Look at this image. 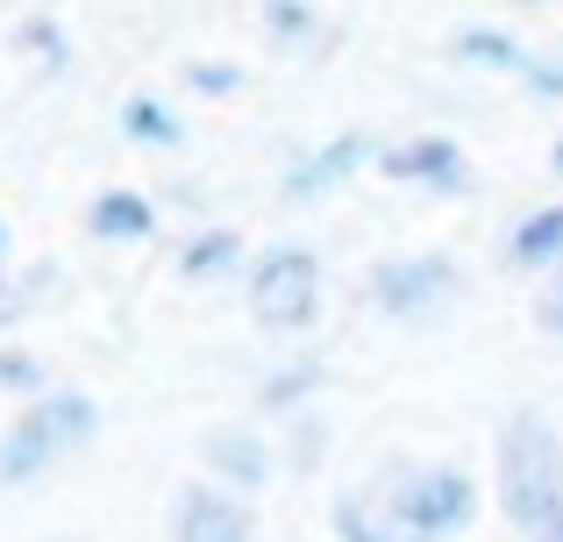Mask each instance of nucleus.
Masks as SVG:
<instances>
[{
  "label": "nucleus",
  "instance_id": "nucleus-4",
  "mask_svg": "<svg viewBox=\"0 0 563 542\" xmlns=\"http://www.w3.org/2000/svg\"><path fill=\"white\" fill-rule=\"evenodd\" d=\"M321 292H329V278H321V257L307 251V243H272V251H257L250 272H243L250 321H257L264 335H286V343L321 321Z\"/></svg>",
  "mask_w": 563,
  "mask_h": 542
},
{
  "label": "nucleus",
  "instance_id": "nucleus-24",
  "mask_svg": "<svg viewBox=\"0 0 563 542\" xmlns=\"http://www.w3.org/2000/svg\"><path fill=\"white\" fill-rule=\"evenodd\" d=\"M528 542H563V515L550 521V529H542V535H528Z\"/></svg>",
  "mask_w": 563,
  "mask_h": 542
},
{
  "label": "nucleus",
  "instance_id": "nucleus-2",
  "mask_svg": "<svg viewBox=\"0 0 563 542\" xmlns=\"http://www.w3.org/2000/svg\"><path fill=\"white\" fill-rule=\"evenodd\" d=\"M100 435V400L79 386H51L14 414V429L0 435V486H36L57 457L86 450Z\"/></svg>",
  "mask_w": 563,
  "mask_h": 542
},
{
  "label": "nucleus",
  "instance_id": "nucleus-6",
  "mask_svg": "<svg viewBox=\"0 0 563 542\" xmlns=\"http://www.w3.org/2000/svg\"><path fill=\"white\" fill-rule=\"evenodd\" d=\"M393 186H421V193H464L471 165H464V143L456 136H407V143H385L372 157Z\"/></svg>",
  "mask_w": 563,
  "mask_h": 542
},
{
  "label": "nucleus",
  "instance_id": "nucleus-7",
  "mask_svg": "<svg viewBox=\"0 0 563 542\" xmlns=\"http://www.w3.org/2000/svg\"><path fill=\"white\" fill-rule=\"evenodd\" d=\"M172 542H257V515H250L243 493L200 478V486H186L179 507H172Z\"/></svg>",
  "mask_w": 563,
  "mask_h": 542
},
{
  "label": "nucleus",
  "instance_id": "nucleus-14",
  "mask_svg": "<svg viewBox=\"0 0 563 542\" xmlns=\"http://www.w3.org/2000/svg\"><path fill=\"white\" fill-rule=\"evenodd\" d=\"M450 57H456V65H485V71H514V79L536 71V51H521L507 29H456Z\"/></svg>",
  "mask_w": 563,
  "mask_h": 542
},
{
  "label": "nucleus",
  "instance_id": "nucleus-5",
  "mask_svg": "<svg viewBox=\"0 0 563 542\" xmlns=\"http://www.w3.org/2000/svg\"><path fill=\"white\" fill-rule=\"evenodd\" d=\"M464 292V272H456L450 251H413V257H378L364 272V300L393 321H428Z\"/></svg>",
  "mask_w": 563,
  "mask_h": 542
},
{
  "label": "nucleus",
  "instance_id": "nucleus-10",
  "mask_svg": "<svg viewBox=\"0 0 563 542\" xmlns=\"http://www.w3.org/2000/svg\"><path fill=\"white\" fill-rule=\"evenodd\" d=\"M329 529H335V542H421L407 529V521L393 515V507L378 500L372 486H357V493H343V500L329 507Z\"/></svg>",
  "mask_w": 563,
  "mask_h": 542
},
{
  "label": "nucleus",
  "instance_id": "nucleus-13",
  "mask_svg": "<svg viewBox=\"0 0 563 542\" xmlns=\"http://www.w3.org/2000/svg\"><path fill=\"white\" fill-rule=\"evenodd\" d=\"M364 157H372V143H364V136H329L314 157H307V165H292V172H286V193H292V200L329 193V186H335V179H350Z\"/></svg>",
  "mask_w": 563,
  "mask_h": 542
},
{
  "label": "nucleus",
  "instance_id": "nucleus-9",
  "mask_svg": "<svg viewBox=\"0 0 563 542\" xmlns=\"http://www.w3.org/2000/svg\"><path fill=\"white\" fill-rule=\"evenodd\" d=\"M86 236H100V243H151L157 236L151 193H136V186H108V193H93V200H86Z\"/></svg>",
  "mask_w": 563,
  "mask_h": 542
},
{
  "label": "nucleus",
  "instance_id": "nucleus-19",
  "mask_svg": "<svg viewBox=\"0 0 563 542\" xmlns=\"http://www.w3.org/2000/svg\"><path fill=\"white\" fill-rule=\"evenodd\" d=\"M321 450H329V421H321V414H300V421H292V472H314V464H321Z\"/></svg>",
  "mask_w": 563,
  "mask_h": 542
},
{
  "label": "nucleus",
  "instance_id": "nucleus-20",
  "mask_svg": "<svg viewBox=\"0 0 563 542\" xmlns=\"http://www.w3.org/2000/svg\"><path fill=\"white\" fill-rule=\"evenodd\" d=\"M0 386H8V392H29V400H36V392H51V386H43V364L36 357H29V350H0Z\"/></svg>",
  "mask_w": 563,
  "mask_h": 542
},
{
  "label": "nucleus",
  "instance_id": "nucleus-12",
  "mask_svg": "<svg viewBox=\"0 0 563 542\" xmlns=\"http://www.w3.org/2000/svg\"><path fill=\"white\" fill-rule=\"evenodd\" d=\"M229 272H250V251H243V236L235 229H192V236L179 243V278L186 286H214V278H229Z\"/></svg>",
  "mask_w": 563,
  "mask_h": 542
},
{
  "label": "nucleus",
  "instance_id": "nucleus-23",
  "mask_svg": "<svg viewBox=\"0 0 563 542\" xmlns=\"http://www.w3.org/2000/svg\"><path fill=\"white\" fill-rule=\"evenodd\" d=\"M550 179L563 186V136H556V151H550Z\"/></svg>",
  "mask_w": 563,
  "mask_h": 542
},
{
  "label": "nucleus",
  "instance_id": "nucleus-26",
  "mask_svg": "<svg viewBox=\"0 0 563 542\" xmlns=\"http://www.w3.org/2000/svg\"><path fill=\"white\" fill-rule=\"evenodd\" d=\"M0 251H8V236H0Z\"/></svg>",
  "mask_w": 563,
  "mask_h": 542
},
{
  "label": "nucleus",
  "instance_id": "nucleus-21",
  "mask_svg": "<svg viewBox=\"0 0 563 542\" xmlns=\"http://www.w3.org/2000/svg\"><path fill=\"white\" fill-rule=\"evenodd\" d=\"M186 86H192V93H235V86H243V65H221V57H192V65H186Z\"/></svg>",
  "mask_w": 563,
  "mask_h": 542
},
{
  "label": "nucleus",
  "instance_id": "nucleus-8",
  "mask_svg": "<svg viewBox=\"0 0 563 542\" xmlns=\"http://www.w3.org/2000/svg\"><path fill=\"white\" fill-rule=\"evenodd\" d=\"M200 464H207V478L214 486H229V493H264L272 486V472H278V457H272V443H264L257 429H207L200 435Z\"/></svg>",
  "mask_w": 563,
  "mask_h": 542
},
{
  "label": "nucleus",
  "instance_id": "nucleus-1",
  "mask_svg": "<svg viewBox=\"0 0 563 542\" xmlns=\"http://www.w3.org/2000/svg\"><path fill=\"white\" fill-rule=\"evenodd\" d=\"M499 515L521 535H542L563 515V435L542 407L499 421Z\"/></svg>",
  "mask_w": 563,
  "mask_h": 542
},
{
  "label": "nucleus",
  "instance_id": "nucleus-15",
  "mask_svg": "<svg viewBox=\"0 0 563 542\" xmlns=\"http://www.w3.org/2000/svg\"><path fill=\"white\" fill-rule=\"evenodd\" d=\"M122 136L151 143V151H172V143H186V122H179V108H172L165 93H129L122 100Z\"/></svg>",
  "mask_w": 563,
  "mask_h": 542
},
{
  "label": "nucleus",
  "instance_id": "nucleus-3",
  "mask_svg": "<svg viewBox=\"0 0 563 542\" xmlns=\"http://www.w3.org/2000/svg\"><path fill=\"white\" fill-rule=\"evenodd\" d=\"M372 493L421 542H456L478 521V478L464 464H385Z\"/></svg>",
  "mask_w": 563,
  "mask_h": 542
},
{
  "label": "nucleus",
  "instance_id": "nucleus-16",
  "mask_svg": "<svg viewBox=\"0 0 563 542\" xmlns=\"http://www.w3.org/2000/svg\"><path fill=\"white\" fill-rule=\"evenodd\" d=\"M321 378H329V372H321V357L278 364V372H272V378L257 386V407H264V414H300V407H307V400L321 392Z\"/></svg>",
  "mask_w": 563,
  "mask_h": 542
},
{
  "label": "nucleus",
  "instance_id": "nucleus-22",
  "mask_svg": "<svg viewBox=\"0 0 563 542\" xmlns=\"http://www.w3.org/2000/svg\"><path fill=\"white\" fill-rule=\"evenodd\" d=\"M536 329L550 335V343H563V265L542 278V292H536Z\"/></svg>",
  "mask_w": 563,
  "mask_h": 542
},
{
  "label": "nucleus",
  "instance_id": "nucleus-18",
  "mask_svg": "<svg viewBox=\"0 0 563 542\" xmlns=\"http://www.w3.org/2000/svg\"><path fill=\"white\" fill-rule=\"evenodd\" d=\"M264 29L278 43H307L314 36V14H307V0H264Z\"/></svg>",
  "mask_w": 563,
  "mask_h": 542
},
{
  "label": "nucleus",
  "instance_id": "nucleus-25",
  "mask_svg": "<svg viewBox=\"0 0 563 542\" xmlns=\"http://www.w3.org/2000/svg\"><path fill=\"white\" fill-rule=\"evenodd\" d=\"M521 8H550V0H521Z\"/></svg>",
  "mask_w": 563,
  "mask_h": 542
},
{
  "label": "nucleus",
  "instance_id": "nucleus-11",
  "mask_svg": "<svg viewBox=\"0 0 563 542\" xmlns=\"http://www.w3.org/2000/svg\"><path fill=\"white\" fill-rule=\"evenodd\" d=\"M507 265L514 272H542V278L563 265V200H550V208H528L521 222H514Z\"/></svg>",
  "mask_w": 563,
  "mask_h": 542
},
{
  "label": "nucleus",
  "instance_id": "nucleus-17",
  "mask_svg": "<svg viewBox=\"0 0 563 542\" xmlns=\"http://www.w3.org/2000/svg\"><path fill=\"white\" fill-rule=\"evenodd\" d=\"M22 43H29V57H36L43 71H65V29L51 22V14H36V22H22Z\"/></svg>",
  "mask_w": 563,
  "mask_h": 542
}]
</instances>
